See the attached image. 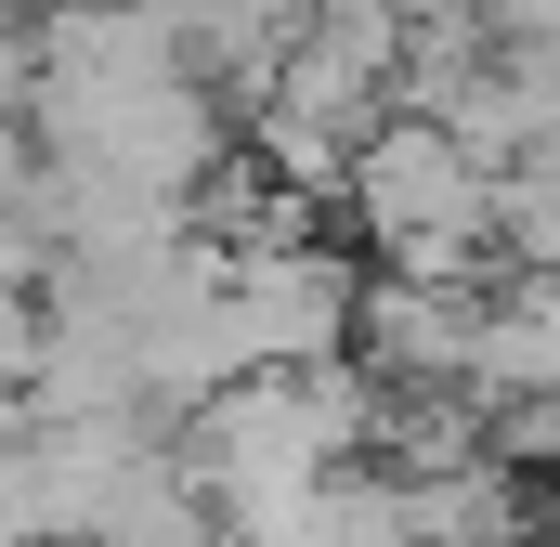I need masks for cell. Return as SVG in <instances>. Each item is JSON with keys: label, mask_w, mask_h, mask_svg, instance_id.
<instances>
[{"label": "cell", "mask_w": 560, "mask_h": 547, "mask_svg": "<svg viewBox=\"0 0 560 547\" xmlns=\"http://www.w3.org/2000/svg\"><path fill=\"white\" fill-rule=\"evenodd\" d=\"M365 313V274L313 235L275 248H222V365L235 379H287V365H339Z\"/></svg>", "instance_id": "obj_3"}, {"label": "cell", "mask_w": 560, "mask_h": 547, "mask_svg": "<svg viewBox=\"0 0 560 547\" xmlns=\"http://www.w3.org/2000/svg\"><path fill=\"white\" fill-rule=\"evenodd\" d=\"M378 430H392V392L339 352V365H287V379L209 392V405L170 430V456H183V482L222 509V535H248V522H287L300 496L352 482Z\"/></svg>", "instance_id": "obj_1"}, {"label": "cell", "mask_w": 560, "mask_h": 547, "mask_svg": "<svg viewBox=\"0 0 560 547\" xmlns=\"http://www.w3.org/2000/svg\"><path fill=\"white\" fill-rule=\"evenodd\" d=\"M365 13H392V26H443V13H482V0H365Z\"/></svg>", "instance_id": "obj_5"}, {"label": "cell", "mask_w": 560, "mask_h": 547, "mask_svg": "<svg viewBox=\"0 0 560 547\" xmlns=\"http://www.w3.org/2000/svg\"><path fill=\"white\" fill-rule=\"evenodd\" d=\"M495 261H522V274L560 287V143L509 156V183H495Z\"/></svg>", "instance_id": "obj_4"}, {"label": "cell", "mask_w": 560, "mask_h": 547, "mask_svg": "<svg viewBox=\"0 0 560 547\" xmlns=\"http://www.w3.org/2000/svg\"><path fill=\"white\" fill-rule=\"evenodd\" d=\"M495 183H509V170L469 156L443 118H392V131H365L339 209H352V235L378 248V274L482 287V261H495Z\"/></svg>", "instance_id": "obj_2"}]
</instances>
